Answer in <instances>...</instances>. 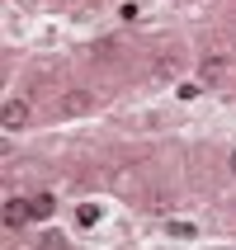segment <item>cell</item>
Masks as SVG:
<instances>
[{
    "mask_svg": "<svg viewBox=\"0 0 236 250\" xmlns=\"http://www.w3.org/2000/svg\"><path fill=\"white\" fill-rule=\"evenodd\" d=\"M198 76H203V81H222L227 76V57H217V52L203 57V62H198Z\"/></svg>",
    "mask_w": 236,
    "mask_h": 250,
    "instance_id": "4",
    "label": "cell"
},
{
    "mask_svg": "<svg viewBox=\"0 0 236 250\" xmlns=\"http://www.w3.org/2000/svg\"><path fill=\"white\" fill-rule=\"evenodd\" d=\"M175 71H180L175 57H161V62H156V76H175Z\"/></svg>",
    "mask_w": 236,
    "mask_h": 250,
    "instance_id": "8",
    "label": "cell"
},
{
    "mask_svg": "<svg viewBox=\"0 0 236 250\" xmlns=\"http://www.w3.org/2000/svg\"><path fill=\"white\" fill-rule=\"evenodd\" d=\"M76 222H81V227H95L99 222V203H81V208H76Z\"/></svg>",
    "mask_w": 236,
    "mask_h": 250,
    "instance_id": "6",
    "label": "cell"
},
{
    "mask_svg": "<svg viewBox=\"0 0 236 250\" xmlns=\"http://www.w3.org/2000/svg\"><path fill=\"white\" fill-rule=\"evenodd\" d=\"M0 123L10 127V132H14V127H24V123H28V104H24V99H10L5 113H0Z\"/></svg>",
    "mask_w": 236,
    "mask_h": 250,
    "instance_id": "3",
    "label": "cell"
},
{
    "mask_svg": "<svg viewBox=\"0 0 236 250\" xmlns=\"http://www.w3.org/2000/svg\"><path fill=\"white\" fill-rule=\"evenodd\" d=\"M28 212H33V217H52V212H57V198L52 194H33V198H28Z\"/></svg>",
    "mask_w": 236,
    "mask_h": 250,
    "instance_id": "5",
    "label": "cell"
},
{
    "mask_svg": "<svg viewBox=\"0 0 236 250\" xmlns=\"http://www.w3.org/2000/svg\"><path fill=\"white\" fill-rule=\"evenodd\" d=\"M170 236H180V241H194V227H189V222H170Z\"/></svg>",
    "mask_w": 236,
    "mask_h": 250,
    "instance_id": "9",
    "label": "cell"
},
{
    "mask_svg": "<svg viewBox=\"0 0 236 250\" xmlns=\"http://www.w3.org/2000/svg\"><path fill=\"white\" fill-rule=\"evenodd\" d=\"M232 175H236V151H232Z\"/></svg>",
    "mask_w": 236,
    "mask_h": 250,
    "instance_id": "10",
    "label": "cell"
},
{
    "mask_svg": "<svg viewBox=\"0 0 236 250\" xmlns=\"http://www.w3.org/2000/svg\"><path fill=\"white\" fill-rule=\"evenodd\" d=\"M81 113H95V90H66L57 99V118H81Z\"/></svg>",
    "mask_w": 236,
    "mask_h": 250,
    "instance_id": "1",
    "label": "cell"
},
{
    "mask_svg": "<svg viewBox=\"0 0 236 250\" xmlns=\"http://www.w3.org/2000/svg\"><path fill=\"white\" fill-rule=\"evenodd\" d=\"M38 250H66V236H62V231H47V236H43V246Z\"/></svg>",
    "mask_w": 236,
    "mask_h": 250,
    "instance_id": "7",
    "label": "cell"
},
{
    "mask_svg": "<svg viewBox=\"0 0 236 250\" xmlns=\"http://www.w3.org/2000/svg\"><path fill=\"white\" fill-rule=\"evenodd\" d=\"M24 222H33V212H28V198H5V227H10V231H19V227Z\"/></svg>",
    "mask_w": 236,
    "mask_h": 250,
    "instance_id": "2",
    "label": "cell"
}]
</instances>
